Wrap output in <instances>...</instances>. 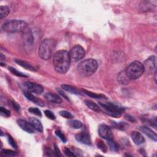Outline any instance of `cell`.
Returning a JSON list of instances; mask_svg holds the SVG:
<instances>
[{
    "label": "cell",
    "mask_w": 157,
    "mask_h": 157,
    "mask_svg": "<svg viewBox=\"0 0 157 157\" xmlns=\"http://www.w3.org/2000/svg\"><path fill=\"white\" fill-rule=\"evenodd\" d=\"M98 67L97 61L93 58H89L80 63L77 67V71L82 77H89L96 71Z\"/></svg>",
    "instance_id": "3957f363"
},
{
    "label": "cell",
    "mask_w": 157,
    "mask_h": 157,
    "mask_svg": "<svg viewBox=\"0 0 157 157\" xmlns=\"http://www.w3.org/2000/svg\"><path fill=\"white\" fill-rule=\"evenodd\" d=\"M24 95L28 100L32 101L34 104H37V105L39 106H41V107L44 106V103L42 100L38 99L37 98L34 96L33 95H32L30 92H25Z\"/></svg>",
    "instance_id": "e0dca14e"
},
{
    "label": "cell",
    "mask_w": 157,
    "mask_h": 157,
    "mask_svg": "<svg viewBox=\"0 0 157 157\" xmlns=\"http://www.w3.org/2000/svg\"><path fill=\"white\" fill-rule=\"evenodd\" d=\"M97 147L99 149H100L102 152L106 153L108 150V147L106 146L105 144H104L102 141H98L97 142Z\"/></svg>",
    "instance_id": "f1b7e54d"
},
{
    "label": "cell",
    "mask_w": 157,
    "mask_h": 157,
    "mask_svg": "<svg viewBox=\"0 0 157 157\" xmlns=\"http://www.w3.org/2000/svg\"><path fill=\"white\" fill-rule=\"evenodd\" d=\"M44 98L47 101L53 103L61 104L62 102L61 98L58 95L52 93H46L44 95Z\"/></svg>",
    "instance_id": "9a60e30c"
},
{
    "label": "cell",
    "mask_w": 157,
    "mask_h": 157,
    "mask_svg": "<svg viewBox=\"0 0 157 157\" xmlns=\"http://www.w3.org/2000/svg\"><path fill=\"white\" fill-rule=\"evenodd\" d=\"M58 93H60V95H61L63 97H64V98H65V99H67V100H68L69 101V99H68V96L66 95H64V93H63V92H62V91H61V90H58Z\"/></svg>",
    "instance_id": "ab89813d"
},
{
    "label": "cell",
    "mask_w": 157,
    "mask_h": 157,
    "mask_svg": "<svg viewBox=\"0 0 157 157\" xmlns=\"http://www.w3.org/2000/svg\"><path fill=\"white\" fill-rule=\"evenodd\" d=\"M23 39L24 43L28 46H32L33 44L34 37L33 33L30 29L27 28H25L23 31Z\"/></svg>",
    "instance_id": "8fae6325"
},
{
    "label": "cell",
    "mask_w": 157,
    "mask_h": 157,
    "mask_svg": "<svg viewBox=\"0 0 157 157\" xmlns=\"http://www.w3.org/2000/svg\"><path fill=\"white\" fill-rule=\"evenodd\" d=\"M76 139L78 142L85 145H91V144L90 136L87 133L81 132L80 133L77 134L76 135Z\"/></svg>",
    "instance_id": "7c38bea8"
},
{
    "label": "cell",
    "mask_w": 157,
    "mask_h": 157,
    "mask_svg": "<svg viewBox=\"0 0 157 157\" xmlns=\"http://www.w3.org/2000/svg\"><path fill=\"white\" fill-rule=\"evenodd\" d=\"M99 105L103 108L108 114L113 117H120L122 115V114L124 112L123 108L110 102L107 104H102L100 102Z\"/></svg>",
    "instance_id": "8992f818"
},
{
    "label": "cell",
    "mask_w": 157,
    "mask_h": 157,
    "mask_svg": "<svg viewBox=\"0 0 157 157\" xmlns=\"http://www.w3.org/2000/svg\"><path fill=\"white\" fill-rule=\"evenodd\" d=\"M54 155L55 156H61V154L60 153V150L58 149V147L57 146L56 144H54Z\"/></svg>",
    "instance_id": "74e56055"
},
{
    "label": "cell",
    "mask_w": 157,
    "mask_h": 157,
    "mask_svg": "<svg viewBox=\"0 0 157 157\" xmlns=\"http://www.w3.org/2000/svg\"><path fill=\"white\" fill-rule=\"evenodd\" d=\"M44 113H45L46 115L47 116V117H48L49 119H50L51 120H55V115L52 111H50L49 110H46V111H45Z\"/></svg>",
    "instance_id": "836d02e7"
},
{
    "label": "cell",
    "mask_w": 157,
    "mask_h": 157,
    "mask_svg": "<svg viewBox=\"0 0 157 157\" xmlns=\"http://www.w3.org/2000/svg\"><path fill=\"white\" fill-rule=\"evenodd\" d=\"M64 152L67 156H76L73 151H71L70 149L66 147L64 150Z\"/></svg>",
    "instance_id": "d590c367"
},
{
    "label": "cell",
    "mask_w": 157,
    "mask_h": 157,
    "mask_svg": "<svg viewBox=\"0 0 157 157\" xmlns=\"http://www.w3.org/2000/svg\"><path fill=\"white\" fill-rule=\"evenodd\" d=\"M85 105L88 108H90L91 110L96 111V112L100 111V108L99 107V106L93 101H91L90 100H85Z\"/></svg>",
    "instance_id": "7402d4cb"
},
{
    "label": "cell",
    "mask_w": 157,
    "mask_h": 157,
    "mask_svg": "<svg viewBox=\"0 0 157 157\" xmlns=\"http://www.w3.org/2000/svg\"><path fill=\"white\" fill-rule=\"evenodd\" d=\"M1 154L6 156H17L18 153L17 152L13 151L11 150H7V149H3L1 150Z\"/></svg>",
    "instance_id": "4316f807"
},
{
    "label": "cell",
    "mask_w": 157,
    "mask_h": 157,
    "mask_svg": "<svg viewBox=\"0 0 157 157\" xmlns=\"http://www.w3.org/2000/svg\"><path fill=\"white\" fill-rule=\"evenodd\" d=\"M28 111L31 113V114H33L34 115H36L39 117H41L42 116V114H41V111L39 110L38 108H30L28 109Z\"/></svg>",
    "instance_id": "4dcf8cb0"
},
{
    "label": "cell",
    "mask_w": 157,
    "mask_h": 157,
    "mask_svg": "<svg viewBox=\"0 0 157 157\" xmlns=\"http://www.w3.org/2000/svg\"><path fill=\"white\" fill-rule=\"evenodd\" d=\"M25 87L30 91V92L37 94L41 95L44 91L43 87L36 83L33 82H26L25 83Z\"/></svg>",
    "instance_id": "30bf717a"
},
{
    "label": "cell",
    "mask_w": 157,
    "mask_h": 157,
    "mask_svg": "<svg viewBox=\"0 0 157 157\" xmlns=\"http://www.w3.org/2000/svg\"><path fill=\"white\" fill-rule=\"evenodd\" d=\"M143 66L144 68V72L149 74L156 72V57L155 56L149 57L144 63Z\"/></svg>",
    "instance_id": "9c48e42d"
},
{
    "label": "cell",
    "mask_w": 157,
    "mask_h": 157,
    "mask_svg": "<svg viewBox=\"0 0 157 157\" xmlns=\"http://www.w3.org/2000/svg\"><path fill=\"white\" fill-rule=\"evenodd\" d=\"M85 54L84 49L81 46H75L73 47L70 52L71 60L73 61H78L82 59Z\"/></svg>",
    "instance_id": "52a82bcc"
},
{
    "label": "cell",
    "mask_w": 157,
    "mask_h": 157,
    "mask_svg": "<svg viewBox=\"0 0 157 157\" xmlns=\"http://www.w3.org/2000/svg\"><path fill=\"white\" fill-rule=\"evenodd\" d=\"M83 91L84 92V93L87 95H88V96L91 97V98H95V99H101V98H103L105 96H104V95H101V94H96V93H93V92H91V91H87V90H83Z\"/></svg>",
    "instance_id": "d4e9b609"
},
{
    "label": "cell",
    "mask_w": 157,
    "mask_h": 157,
    "mask_svg": "<svg viewBox=\"0 0 157 157\" xmlns=\"http://www.w3.org/2000/svg\"><path fill=\"white\" fill-rule=\"evenodd\" d=\"M108 144H109V148L112 151L117 152L118 150H119V146H118V144L115 141H113V139L108 140Z\"/></svg>",
    "instance_id": "484cf974"
},
{
    "label": "cell",
    "mask_w": 157,
    "mask_h": 157,
    "mask_svg": "<svg viewBox=\"0 0 157 157\" xmlns=\"http://www.w3.org/2000/svg\"><path fill=\"white\" fill-rule=\"evenodd\" d=\"M9 70L15 76H17L18 77H28V76L26 75L21 72H19V71H17L16 69L12 68V67H9Z\"/></svg>",
    "instance_id": "83f0119b"
},
{
    "label": "cell",
    "mask_w": 157,
    "mask_h": 157,
    "mask_svg": "<svg viewBox=\"0 0 157 157\" xmlns=\"http://www.w3.org/2000/svg\"><path fill=\"white\" fill-rule=\"evenodd\" d=\"M126 117H127L126 119H127L128 120H130L131 122H135V119L134 117H132V116H130V115H127Z\"/></svg>",
    "instance_id": "60d3db41"
},
{
    "label": "cell",
    "mask_w": 157,
    "mask_h": 157,
    "mask_svg": "<svg viewBox=\"0 0 157 157\" xmlns=\"http://www.w3.org/2000/svg\"><path fill=\"white\" fill-rule=\"evenodd\" d=\"M7 140H8L9 144L13 148L17 149V146L16 144L15 141L13 139V138L10 135H7Z\"/></svg>",
    "instance_id": "d6a6232c"
},
{
    "label": "cell",
    "mask_w": 157,
    "mask_h": 157,
    "mask_svg": "<svg viewBox=\"0 0 157 157\" xmlns=\"http://www.w3.org/2000/svg\"><path fill=\"white\" fill-rule=\"evenodd\" d=\"M10 104H12V107L14 108V109H16V111H20V106H19V104H18L17 102H15V101H11V102H10Z\"/></svg>",
    "instance_id": "f35d334b"
},
{
    "label": "cell",
    "mask_w": 157,
    "mask_h": 157,
    "mask_svg": "<svg viewBox=\"0 0 157 157\" xmlns=\"http://www.w3.org/2000/svg\"><path fill=\"white\" fill-rule=\"evenodd\" d=\"M30 123L34 128V129L37 131V132L40 133H42L43 132V126L41 122L36 119V118L31 117L30 119Z\"/></svg>",
    "instance_id": "ac0fdd59"
},
{
    "label": "cell",
    "mask_w": 157,
    "mask_h": 157,
    "mask_svg": "<svg viewBox=\"0 0 157 157\" xmlns=\"http://www.w3.org/2000/svg\"><path fill=\"white\" fill-rule=\"evenodd\" d=\"M14 61L19 64L20 66L22 67L23 68H25L26 70H28L31 71H36V69L31 65L30 63H27V61H24L20 60H18V59H16L14 60Z\"/></svg>",
    "instance_id": "ffe728a7"
},
{
    "label": "cell",
    "mask_w": 157,
    "mask_h": 157,
    "mask_svg": "<svg viewBox=\"0 0 157 157\" xmlns=\"http://www.w3.org/2000/svg\"><path fill=\"white\" fill-rule=\"evenodd\" d=\"M117 79H118V81H119L121 84H123V85H126L128 84L130 81L129 77L126 75L125 71H122L119 74V75H118Z\"/></svg>",
    "instance_id": "d6986e66"
},
{
    "label": "cell",
    "mask_w": 157,
    "mask_h": 157,
    "mask_svg": "<svg viewBox=\"0 0 157 157\" xmlns=\"http://www.w3.org/2000/svg\"><path fill=\"white\" fill-rule=\"evenodd\" d=\"M125 125L126 124L124 123H114V126L116 128H118V129H120L121 130H124L125 129Z\"/></svg>",
    "instance_id": "8d00e7d4"
},
{
    "label": "cell",
    "mask_w": 157,
    "mask_h": 157,
    "mask_svg": "<svg viewBox=\"0 0 157 157\" xmlns=\"http://www.w3.org/2000/svg\"><path fill=\"white\" fill-rule=\"evenodd\" d=\"M3 58H4V59H5V57H4L3 54H1V60H3Z\"/></svg>",
    "instance_id": "b9f144b4"
},
{
    "label": "cell",
    "mask_w": 157,
    "mask_h": 157,
    "mask_svg": "<svg viewBox=\"0 0 157 157\" xmlns=\"http://www.w3.org/2000/svg\"><path fill=\"white\" fill-rule=\"evenodd\" d=\"M71 61L70 53L68 51L64 50L58 51L53 60L55 70L60 74L66 73L70 68Z\"/></svg>",
    "instance_id": "6da1fadb"
},
{
    "label": "cell",
    "mask_w": 157,
    "mask_h": 157,
    "mask_svg": "<svg viewBox=\"0 0 157 157\" xmlns=\"http://www.w3.org/2000/svg\"><path fill=\"white\" fill-rule=\"evenodd\" d=\"M18 125L25 132H27L28 133H34V129L30 123L25 121L24 120L19 119L17 120Z\"/></svg>",
    "instance_id": "4fadbf2b"
},
{
    "label": "cell",
    "mask_w": 157,
    "mask_h": 157,
    "mask_svg": "<svg viewBox=\"0 0 157 157\" xmlns=\"http://www.w3.org/2000/svg\"><path fill=\"white\" fill-rule=\"evenodd\" d=\"M125 72L130 80H135L139 78L144 73V68L142 63L135 61L128 65Z\"/></svg>",
    "instance_id": "5b68a950"
},
{
    "label": "cell",
    "mask_w": 157,
    "mask_h": 157,
    "mask_svg": "<svg viewBox=\"0 0 157 157\" xmlns=\"http://www.w3.org/2000/svg\"><path fill=\"white\" fill-rule=\"evenodd\" d=\"M0 113H1V115L4 116V117H9L10 116V111L1 107L0 108Z\"/></svg>",
    "instance_id": "1f68e13d"
},
{
    "label": "cell",
    "mask_w": 157,
    "mask_h": 157,
    "mask_svg": "<svg viewBox=\"0 0 157 157\" xmlns=\"http://www.w3.org/2000/svg\"><path fill=\"white\" fill-rule=\"evenodd\" d=\"M61 87L62 88L65 90L68 91V92L69 93H71L72 94H74V95H81V93L79 91H78L77 88L71 86V85H66V84H64V85H61Z\"/></svg>",
    "instance_id": "44dd1931"
},
{
    "label": "cell",
    "mask_w": 157,
    "mask_h": 157,
    "mask_svg": "<svg viewBox=\"0 0 157 157\" xmlns=\"http://www.w3.org/2000/svg\"><path fill=\"white\" fill-rule=\"evenodd\" d=\"M57 42L53 39H45L39 48V56L44 60L50 59L54 54Z\"/></svg>",
    "instance_id": "7a4b0ae2"
},
{
    "label": "cell",
    "mask_w": 157,
    "mask_h": 157,
    "mask_svg": "<svg viewBox=\"0 0 157 157\" xmlns=\"http://www.w3.org/2000/svg\"><path fill=\"white\" fill-rule=\"evenodd\" d=\"M132 138L136 145H141L145 142V139L142 135L138 132H133L132 133Z\"/></svg>",
    "instance_id": "2e32d148"
},
{
    "label": "cell",
    "mask_w": 157,
    "mask_h": 157,
    "mask_svg": "<svg viewBox=\"0 0 157 157\" xmlns=\"http://www.w3.org/2000/svg\"><path fill=\"white\" fill-rule=\"evenodd\" d=\"M10 9L6 6H1L0 7V19H2L9 14Z\"/></svg>",
    "instance_id": "cb8c5ba5"
},
{
    "label": "cell",
    "mask_w": 157,
    "mask_h": 157,
    "mask_svg": "<svg viewBox=\"0 0 157 157\" xmlns=\"http://www.w3.org/2000/svg\"><path fill=\"white\" fill-rule=\"evenodd\" d=\"M60 115L64 117V118H66V119H71L72 118H73V115L71 114V113H70V112H68L67 111H61L60 112Z\"/></svg>",
    "instance_id": "f546056e"
},
{
    "label": "cell",
    "mask_w": 157,
    "mask_h": 157,
    "mask_svg": "<svg viewBox=\"0 0 157 157\" xmlns=\"http://www.w3.org/2000/svg\"><path fill=\"white\" fill-rule=\"evenodd\" d=\"M68 124L69 125V126H70L71 128L74 129H80L83 126L82 123L81 121L77 120H70L68 122Z\"/></svg>",
    "instance_id": "603a6c76"
},
{
    "label": "cell",
    "mask_w": 157,
    "mask_h": 157,
    "mask_svg": "<svg viewBox=\"0 0 157 157\" xmlns=\"http://www.w3.org/2000/svg\"><path fill=\"white\" fill-rule=\"evenodd\" d=\"M140 129L142 133H144L147 137H149L150 139H152L154 141H157V136L155 132H154L152 129L148 128L146 126H142L140 127Z\"/></svg>",
    "instance_id": "5bb4252c"
},
{
    "label": "cell",
    "mask_w": 157,
    "mask_h": 157,
    "mask_svg": "<svg viewBox=\"0 0 157 157\" xmlns=\"http://www.w3.org/2000/svg\"><path fill=\"white\" fill-rule=\"evenodd\" d=\"M98 133L101 138L106 139L107 141L113 139L114 138V135L111 129L106 125L102 124L99 126Z\"/></svg>",
    "instance_id": "ba28073f"
},
{
    "label": "cell",
    "mask_w": 157,
    "mask_h": 157,
    "mask_svg": "<svg viewBox=\"0 0 157 157\" xmlns=\"http://www.w3.org/2000/svg\"><path fill=\"white\" fill-rule=\"evenodd\" d=\"M27 23L25 21L20 20H12L4 23L1 27V29L8 33H15L23 32L27 28Z\"/></svg>",
    "instance_id": "277c9868"
},
{
    "label": "cell",
    "mask_w": 157,
    "mask_h": 157,
    "mask_svg": "<svg viewBox=\"0 0 157 157\" xmlns=\"http://www.w3.org/2000/svg\"><path fill=\"white\" fill-rule=\"evenodd\" d=\"M55 134L64 143H65V142H67L66 137H65V136L61 132H60V131H56Z\"/></svg>",
    "instance_id": "e575fe53"
}]
</instances>
